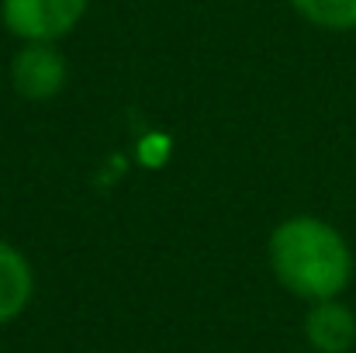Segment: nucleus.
Returning <instances> with one entry per match:
<instances>
[{
  "label": "nucleus",
  "mask_w": 356,
  "mask_h": 353,
  "mask_svg": "<svg viewBox=\"0 0 356 353\" xmlns=\"http://www.w3.org/2000/svg\"><path fill=\"white\" fill-rule=\"evenodd\" d=\"M90 0H0V17L21 42H59L87 14Z\"/></svg>",
  "instance_id": "2"
},
{
  "label": "nucleus",
  "mask_w": 356,
  "mask_h": 353,
  "mask_svg": "<svg viewBox=\"0 0 356 353\" xmlns=\"http://www.w3.org/2000/svg\"><path fill=\"white\" fill-rule=\"evenodd\" d=\"M35 295V274L21 249L0 239V326L14 322Z\"/></svg>",
  "instance_id": "5"
},
{
  "label": "nucleus",
  "mask_w": 356,
  "mask_h": 353,
  "mask_svg": "<svg viewBox=\"0 0 356 353\" xmlns=\"http://www.w3.org/2000/svg\"><path fill=\"white\" fill-rule=\"evenodd\" d=\"M305 340L315 353H350L356 347V312L339 298L312 301L305 315Z\"/></svg>",
  "instance_id": "4"
},
{
  "label": "nucleus",
  "mask_w": 356,
  "mask_h": 353,
  "mask_svg": "<svg viewBox=\"0 0 356 353\" xmlns=\"http://www.w3.org/2000/svg\"><path fill=\"white\" fill-rule=\"evenodd\" d=\"M291 7L315 28L325 31H353L356 0H291Z\"/></svg>",
  "instance_id": "6"
},
{
  "label": "nucleus",
  "mask_w": 356,
  "mask_h": 353,
  "mask_svg": "<svg viewBox=\"0 0 356 353\" xmlns=\"http://www.w3.org/2000/svg\"><path fill=\"white\" fill-rule=\"evenodd\" d=\"M10 87L24 101H52L66 87V59L56 42H24L10 59Z\"/></svg>",
  "instance_id": "3"
},
{
  "label": "nucleus",
  "mask_w": 356,
  "mask_h": 353,
  "mask_svg": "<svg viewBox=\"0 0 356 353\" xmlns=\"http://www.w3.org/2000/svg\"><path fill=\"white\" fill-rule=\"evenodd\" d=\"M273 277L305 301L339 298L353 281V249L336 226L315 215H294L270 233Z\"/></svg>",
  "instance_id": "1"
}]
</instances>
